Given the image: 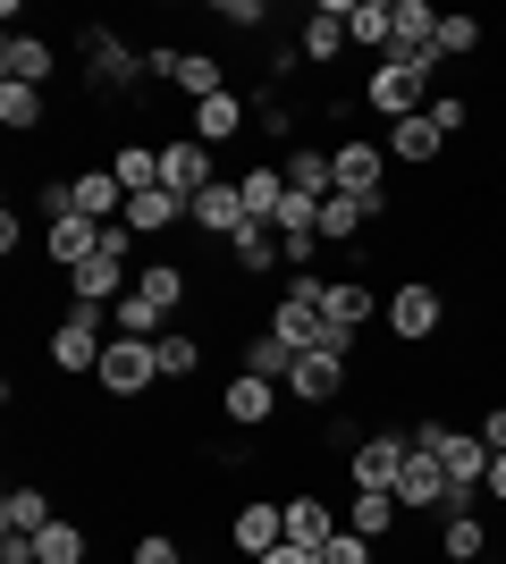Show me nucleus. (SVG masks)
I'll return each mask as SVG.
<instances>
[{
	"instance_id": "26",
	"label": "nucleus",
	"mask_w": 506,
	"mask_h": 564,
	"mask_svg": "<svg viewBox=\"0 0 506 564\" xmlns=\"http://www.w3.org/2000/svg\"><path fill=\"white\" fill-rule=\"evenodd\" d=\"M439 556H456V564H482V556H489V522H482V506L439 522Z\"/></svg>"
},
{
	"instance_id": "12",
	"label": "nucleus",
	"mask_w": 506,
	"mask_h": 564,
	"mask_svg": "<svg viewBox=\"0 0 506 564\" xmlns=\"http://www.w3.org/2000/svg\"><path fill=\"white\" fill-rule=\"evenodd\" d=\"M228 540H237V556H270V547L288 540V506H279V497H245L237 522H228Z\"/></svg>"
},
{
	"instance_id": "41",
	"label": "nucleus",
	"mask_w": 506,
	"mask_h": 564,
	"mask_svg": "<svg viewBox=\"0 0 506 564\" xmlns=\"http://www.w3.org/2000/svg\"><path fill=\"white\" fill-rule=\"evenodd\" d=\"M34 212H43V228L51 219H76V177H51V186L34 194Z\"/></svg>"
},
{
	"instance_id": "4",
	"label": "nucleus",
	"mask_w": 506,
	"mask_h": 564,
	"mask_svg": "<svg viewBox=\"0 0 506 564\" xmlns=\"http://www.w3.org/2000/svg\"><path fill=\"white\" fill-rule=\"evenodd\" d=\"M439 321H448V295H439L431 279H406L397 295H388V337H397V346H422V337H439Z\"/></svg>"
},
{
	"instance_id": "29",
	"label": "nucleus",
	"mask_w": 506,
	"mask_h": 564,
	"mask_svg": "<svg viewBox=\"0 0 506 564\" xmlns=\"http://www.w3.org/2000/svg\"><path fill=\"white\" fill-rule=\"evenodd\" d=\"M85 547H94V540H85V522L51 514L43 531H34V564H85Z\"/></svg>"
},
{
	"instance_id": "38",
	"label": "nucleus",
	"mask_w": 506,
	"mask_h": 564,
	"mask_svg": "<svg viewBox=\"0 0 506 564\" xmlns=\"http://www.w3.org/2000/svg\"><path fill=\"white\" fill-rule=\"evenodd\" d=\"M0 127H9V135L43 127V94H34V85H0Z\"/></svg>"
},
{
	"instance_id": "35",
	"label": "nucleus",
	"mask_w": 506,
	"mask_h": 564,
	"mask_svg": "<svg viewBox=\"0 0 506 564\" xmlns=\"http://www.w3.org/2000/svg\"><path fill=\"white\" fill-rule=\"evenodd\" d=\"M136 295H152L161 312H177L186 304V270H177V261H144V270H136Z\"/></svg>"
},
{
	"instance_id": "25",
	"label": "nucleus",
	"mask_w": 506,
	"mask_h": 564,
	"mask_svg": "<svg viewBox=\"0 0 506 564\" xmlns=\"http://www.w3.org/2000/svg\"><path fill=\"white\" fill-rule=\"evenodd\" d=\"M127 228L136 236H161V228H186V203L169 186H152V194H127Z\"/></svg>"
},
{
	"instance_id": "20",
	"label": "nucleus",
	"mask_w": 506,
	"mask_h": 564,
	"mask_svg": "<svg viewBox=\"0 0 506 564\" xmlns=\"http://www.w3.org/2000/svg\"><path fill=\"white\" fill-rule=\"evenodd\" d=\"M346 43L388 59V43H397V0H346Z\"/></svg>"
},
{
	"instance_id": "23",
	"label": "nucleus",
	"mask_w": 506,
	"mask_h": 564,
	"mask_svg": "<svg viewBox=\"0 0 506 564\" xmlns=\"http://www.w3.org/2000/svg\"><path fill=\"white\" fill-rule=\"evenodd\" d=\"M237 194H245V219H254V228H270V219L288 212V169H245Z\"/></svg>"
},
{
	"instance_id": "27",
	"label": "nucleus",
	"mask_w": 506,
	"mask_h": 564,
	"mask_svg": "<svg viewBox=\"0 0 506 564\" xmlns=\"http://www.w3.org/2000/svg\"><path fill=\"white\" fill-rule=\"evenodd\" d=\"M245 118H254V110H245L237 94H212V101H194V143H212V152H219V143L237 135Z\"/></svg>"
},
{
	"instance_id": "30",
	"label": "nucleus",
	"mask_w": 506,
	"mask_h": 564,
	"mask_svg": "<svg viewBox=\"0 0 506 564\" xmlns=\"http://www.w3.org/2000/svg\"><path fill=\"white\" fill-rule=\"evenodd\" d=\"M110 177H119L127 194H152L161 186V152H152V143H119V152H110Z\"/></svg>"
},
{
	"instance_id": "3",
	"label": "nucleus",
	"mask_w": 506,
	"mask_h": 564,
	"mask_svg": "<svg viewBox=\"0 0 506 564\" xmlns=\"http://www.w3.org/2000/svg\"><path fill=\"white\" fill-rule=\"evenodd\" d=\"M363 101L397 127V118H422L431 110V76H413V68H397V59H372V76H363Z\"/></svg>"
},
{
	"instance_id": "43",
	"label": "nucleus",
	"mask_w": 506,
	"mask_h": 564,
	"mask_svg": "<svg viewBox=\"0 0 506 564\" xmlns=\"http://www.w3.org/2000/svg\"><path fill=\"white\" fill-rule=\"evenodd\" d=\"M219 25H237V34H262L270 9H262V0H219Z\"/></svg>"
},
{
	"instance_id": "24",
	"label": "nucleus",
	"mask_w": 506,
	"mask_h": 564,
	"mask_svg": "<svg viewBox=\"0 0 506 564\" xmlns=\"http://www.w3.org/2000/svg\"><path fill=\"white\" fill-rule=\"evenodd\" d=\"M439 152H448V135L431 127V110H422V118H397V127H388V161H413V169H431Z\"/></svg>"
},
{
	"instance_id": "39",
	"label": "nucleus",
	"mask_w": 506,
	"mask_h": 564,
	"mask_svg": "<svg viewBox=\"0 0 506 564\" xmlns=\"http://www.w3.org/2000/svg\"><path fill=\"white\" fill-rule=\"evenodd\" d=\"M254 127H262L270 143H288V135H295V110H288V94H262V101H254Z\"/></svg>"
},
{
	"instance_id": "46",
	"label": "nucleus",
	"mask_w": 506,
	"mask_h": 564,
	"mask_svg": "<svg viewBox=\"0 0 506 564\" xmlns=\"http://www.w3.org/2000/svg\"><path fill=\"white\" fill-rule=\"evenodd\" d=\"M254 564H321V547H295V540H279L270 556H254Z\"/></svg>"
},
{
	"instance_id": "17",
	"label": "nucleus",
	"mask_w": 506,
	"mask_h": 564,
	"mask_svg": "<svg viewBox=\"0 0 506 564\" xmlns=\"http://www.w3.org/2000/svg\"><path fill=\"white\" fill-rule=\"evenodd\" d=\"M295 51H304L313 68H330L337 51H346V0H321L313 18H304V34H295Z\"/></svg>"
},
{
	"instance_id": "31",
	"label": "nucleus",
	"mask_w": 506,
	"mask_h": 564,
	"mask_svg": "<svg viewBox=\"0 0 506 564\" xmlns=\"http://www.w3.org/2000/svg\"><path fill=\"white\" fill-rule=\"evenodd\" d=\"M397 514H406V506H397L388 489H355V514H346V531H363V540H388V531H397Z\"/></svg>"
},
{
	"instance_id": "1",
	"label": "nucleus",
	"mask_w": 506,
	"mask_h": 564,
	"mask_svg": "<svg viewBox=\"0 0 506 564\" xmlns=\"http://www.w3.org/2000/svg\"><path fill=\"white\" fill-rule=\"evenodd\" d=\"M406 438H413L422 455H439L456 489H482V480H489V447H482V430H448V422H422V430H406Z\"/></svg>"
},
{
	"instance_id": "45",
	"label": "nucleus",
	"mask_w": 506,
	"mask_h": 564,
	"mask_svg": "<svg viewBox=\"0 0 506 564\" xmlns=\"http://www.w3.org/2000/svg\"><path fill=\"white\" fill-rule=\"evenodd\" d=\"M482 447L506 455V404H489V413H482Z\"/></svg>"
},
{
	"instance_id": "16",
	"label": "nucleus",
	"mask_w": 506,
	"mask_h": 564,
	"mask_svg": "<svg viewBox=\"0 0 506 564\" xmlns=\"http://www.w3.org/2000/svg\"><path fill=\"white\" fill-rule=\"evenodd\" d=\"M76 312H101V304H119V295H136V270H127V261H85V270H76Z\"/></svg>"
},
{
	"instance_id": "48",
	"label": "nucleus",
	"mask_w": 506,
	"mask_h": 564,
	"mask_svg": "<svg viewBox=\"0 0 506 564\" xmlns=\"http://www.w3.org/2000/svg\"><path fill=\"white\" fill-rule=\"evenodd\" d=\"M0 564H34V540H9V547H0Z\"/></svg>"
},
{
	"instance_id": "32",
	"label": "nucleus",
	"mask_w": 506,
	"mask_h": 564,
	"mask_svg": "<svg viewBox=\"0 0 506 564\" xmlns=\"http://www.w3.org/2000/svg\"><path fill=\"white\" fill-rule=\"evenodd\" d=\"M439 59H482V18L473 9H439Z\"/></svg>"
},
{
	"instance_id": "18",
	"label": "nucleus",
	"mask_w": 506,
	"mask_h": 564,
	"mask_svg": "<svg viewBox=\"0 0 506 564\" xmlns=\"http://www.w3.org/2000/svg\"><path fill=\"white\" fill-rule=\"evenodd\" d=\"M43 253H51V261H60V270L76 279V270H85V261L101 253V228H94V219H51V228H43Z\"/></svg>"
},
{
	"instance_id": "9",
	"label": "nucleus",
	"mask_w": 506,
	"mask_h": 564,
	"mask_svg": "<svg viewBox=\"0 0 506 564\" xmlns=\"http://www.w3.org/2000/svg\"><path fill=\"white\" fill-rule=\"evenodd\" d=\"M372 312H380V295H372L363 279H321V321H330V337H337V346H355Z\"/></svg>"
},
{
	"instance_id": "47",
	"label": "nucleus",
	"mask_w": 506,
	"mask_h": 564,
	"mask_svg": "<svg viewBox=\"0 0 506 564\" xmlns=\"http://www.w3.org/2000/svg\"><path fill=\"white\" fill-rule=\"evenodd\" d=\"M489 506H506V455H489Z\"/></svg>"
},
{
	"instance_id": "28",
	"label": "nucleus",
	"mask_w": 506,
	"mask_h": 564,
	"mask_svg": "<svg viewBox=\"0 0 506 564\" xmlns=\"http://www.w3.org/2000/svg\"><path fill=\"white\" fill-rule=\"evenodd\" d=\"M43 522H51V497L43 489H25V480H18V489L0 497V531H9V540H34Z\"/></svg>"
},
{
	"instance_id": "22",
	"label": "nucleus",
	"mask_w": 506,
	"mask_h": 564,
	"mask_svg": "<svg viewBox=\"0 0 506 564\" xmlns=\"http://www.w3.org/2000/svg\"><path fill=\"white\" fill-rule=\"evenodd\" d=\"M279 506H288V540L295 547H330L337 531H346V522L330 514V497H279Z\"/></svg>"
},
{
	"instance_id": "8",
	"label": "nucleus",
	"mask_w": 506,
	"mask_h": 564,
	"mask_svg": "<svg viewBox=\"0 0 506 564\" xmlns=\"http://www.w3.org/2000/svg\"><path fill=\"white\" fill-rule=\"evenodd\" d=\"M101 346H110V337H101V312H68V321H60V329H51V371H101Z\"/></svg>"
},
{
	"instance_id": "13",
	"label": "nucleus",
	"mask_w": 506,
	"mask_h": 564,
	"mask_svg": "<svg viewBox=\"0 0 506 564\" xmlns=\"http://www.w3.org/2000/svg\"><path fill=\"white\" fill-rule=\"evenodd\" d=\"M270 413H279V388H270V379H254V371H228V379H219V422L262 430Z\"/></svg>"
},
{
	"instance_id": "34",
	"label": "nucleus",
	"mask_w": 506,
	"mask_h": 564,
	"mask_svg": "<svg viewBox=\"0 0 506 564\" xmlns=\"http://www.w3.org/2000/svg\"><path fill=\"white\" fill-rule=\"evenodd\" d=\"M161 321H169V312L152 304V295H119V304H110V329H119V337H169Z\"/></svg>"
},
{
	"instance_id": "40",
	"label": "nucleus",
	"mask_w": 506,
	"mask_h": 564,
	"mask_svg": "<svg viewBox=\"0 0 506 564\" xmlns=\"http://www.w3.org/2000/svg\"><path fill=\"white\" fill-rule=\"evenodd\" d=\"M431 127H439L448 143H456L464 127H473V101H464V94H431Z\"/></svg>"
},
{
	"instance_id": "37",
	"label": "nucleus",
	"mask_w": 506,
	"mask_h": 564,
	"mask_svg": "<svg viewBox=\"0 0 506 564\" xmlns=\"http://www.w3.org/2000/svg\"><path fill=\"white\" fill-rule=\"evenodd\" d=\"M152 354H161V379H194L203 371V337H186V329L152 337Z\"/></svg>"
},
{
	"instance_id": "10",
	"label": "nucleus",
	"mask_w": 506,
	"mask_h": 564,
	"mask_svg": "<svg viewBox=\"0 0 506 564\" xmlns=\"http://www.w3.org/2000/svg\"><path fill=\"white\" fill-rule=\"evenodd\" d=\"M288 397H295V404H337V397H346V346L295 354V371H288Z\"/></svg>"
},
{
	"instance_id": "50",
	"label": "nucleus",
	"mask_w": 506,
	"mask_h": 564,
	"mask_svg": "<svg viewBox=\"0 0 506 564\" xmlns=\"http://www.w3.org/2000/svg\"><path fill=\"white\" fill-rule=\"evenodd\" d=\"M439 564H456V556H439Z\"/></svg>"
},
{
	"instance_id": "42",
	"label": "nucleus",
	"mask_w": 506,
	"mask_h": 564,
	"mask_svg": "<svg viewBox=\"0 0 506 564\" xmlns=\"http://www.w3.org/2000/svg\"><path fill=\"white\" fill-rule=\"evenodd\" d=\"M127 564H186V547L169 540V531H144V540H136V556Z\"/></svg>"
},
{
	"instance_id": "33",
	"label": "nucleus",
	"mask_w": 506,
	"mask_h": 564,
	"mask_svg": "<svg viewBox=\"0 0 506 564\" xmlns=\"http://www.w3.org/2000/svg\"><path fill=\"white\" fill-rule=\"evenodd\" d=\"M245 371H254V379H270V388H288V371H295V346L262 329L254 346H245Z\"/></svg>"
},
{
	"instance_id": "44",
	"label": "nucleus",
	"mask_w": 506,
	"mask_h": 564,
	"mask_svg": "<svg viewBox=\"0 0 506 564\" xmlns=\"http://www.w3.org/2000/svg\"><path fill=\"white\" fill-rule=\"evenodd\" d=\"M321 564H372V540H363V531H337V540L321 547Z\"/></svg>"
},
{
	"instance_id": "11",
	"label": "nucleus",
	"mask_w": 506,
	"mask_h": 564,
	"mask_svg": "<svg viewBox=\"0 0 506 564\" xmlns=\"http://www.w3.org/2000/svg\"><path fill=\"white\" fill-rule=\"evenodd\" d=\"M330 169H337V194H380L388 186V143L346 135V143H330Z\"/></svg>"
},
{
	"instance_id": "21",
	"label": "nucleus",
	"mask_w": 506,
	"mask_h": 564,
	"mask_svg": "<svg viewBox=\"0 0 506 564\" xmlns=\"http://www.w3.org/2000/svg\"><path fill=\"white\" fill-rule=\"evenodd\" d=\"M76 219H94V228L127 219V186L110 177V169H85V177H76Z\"/></svg>"
},
{
	"instance_id": "19",
	"label": "nucleus",
	"mask_w": 506,
	"mask_h": 564,
	"mask_svg": "<svg viewBox=\"0 0 506 564\" xmlns=\"http://www.w3.org/2000/svg\"><path fill=\"white\" fill-rule=\"evenodd\" d=\"M288 194H304V203H330V194H337L330 143H295V152H288Z\"/></svg>"
},
{
	"instance_id": "5",
	"label": "nucleus",
	"mask_w": 506,
	"mask_h": 564,
	"mask_svg": "<svg viewBox=\"0 0 506 564\" xmlns=\"http://www.w3.org/2000/svg\"><path fill=\"white\" fill-rule=\"evenodd\" d=\"M406 455H413L406 430H372V438H355V447H346V471H355V489H397Z\"/></svg>"
},
{
	"instance_id": "6",
	"label": "nucleus",
	"mask_w": 506,
	"mask_h": 564,
	"mask_svg": "<svg viewBox=\"0 0 506 564\" xmlns=\"http://www.w3.org/2000/svg\"><path fill=\"white\" fill-rule=\"evenodd\" d=\"M161 186L177 194V203H194L203 186H219V152H212V143H194V135H169L161 143Z\"/></svg>"
},
{
	"instance_id": "15",
	"label": "nucleus",
	"mask_w": 506,
	"mask_h": 564,
	"mask_svg": "<svg viewBox=\"0 0 506 564\" xmlns=\"http://www.w3.org/2000/svg\"><path fill=\"white\" fill-rule=\"evenodd\" d=\"M51 76H60V51H51L43 34H9V43H0V85H34V94H43Z\"/></svg>"
},
{
	"instance_id": "14",
	"label": "nucleus",
	"mask_w": 506,
	"mask_h": 564,
	"mask_svg": "<svg viewBox=\"0 0 506 564\" xmlns=\"http://www.w3.org/2000/svg\"><path fill=\"white\" fill-rule=\"evenodd\" d=\"M186 228H203V236H228V245H237L245 228H254V219H245V194H237V177H228V186H203L186 203Z\"/></svg>"
},
{
	"instance_id": "36",
	"label": "nucleus",
	"mask_w": 506,
	"mask_h": 564,
	"mask_svg": "<svg viewBox=\"0 0 506 564\" xmlns=\"http://www.w3.org/2000/svg\"><path fill=\"white\" fill-rule=\"evenodd\" d=\"M228 253H237V270H245V279H270V270L288 261V253H279V236H270V228H245L237 245H228Z\"/></svg>"
},
{
	"instance_id": "7",
	"label": "nucleus",
	"mask_w": 506,
	"mask_h": 564,
	"mask_svg": "<svg viewBox=\"0 0 506 564\" xmlns=\"http://www.w3.org/2000/svg\"><path fill=\"white\" fill-rule=\"evenodd\" d=\"M144 59H152V85H177V94H194V101L228 94V76H219V59H203V51H169V43H152Z\"/></svg>"
},
{
	"instance_id": "49",
	"label": "nucleus",
	"mask_w": 506,
	"mask_h": 564,
	"mask_svg": "<svg viewBox=\"0 0 506 564\" xmlns=\"http://www.w3.org/2000/svg\"><path fill=\"white\" fill-rule=\"evenodd\" d=\"M498 203H506V177H498Z\"/></svg>"
},
{
	"instance_id": "2",
	"label": "nucleus",
	"mask_w": 506,
	"mask_h": 564,
	"mask_svg": "<svg viewBox=\"0 0 506 564\" xmlns=\"http://www.w3.org/2000/svg\"><path fill=\"white\" fill-rule=\"evenodd\" d=\"M101 397H119V404H136L152 388V379H161V354H152V337H110V346H101Z\"/></svg>"
}]
</instances>
